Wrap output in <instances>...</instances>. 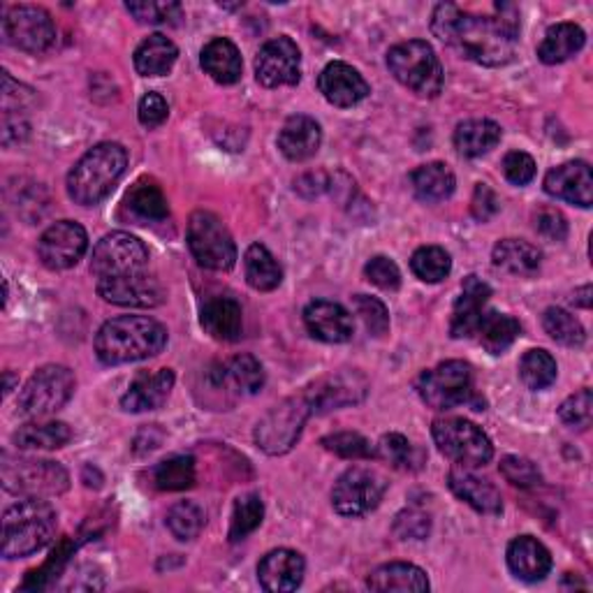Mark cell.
Segmentation results:
<instances>
[{"mask_svg": "<svg viewBox=\"0 0 593 593\" xmlns=\"http://www.w3.org/2000/svg\"><path fill=\"white\" fill-rule=\"evenodd\" d=\"M3 40L26 54L50 52L56 42L54 19L37 6H12L3 14Z\"/></svg>", "mask_w": 593, "mask_h": 593, "instance_id": "cell-11", "label": "cell"}, {"mask_svg": "<svg viewBox=\"0 0 593 593\" xmlns=\"http://www.w3.org/2000/svg\"><path fill=\"white\" fill-rule=\"evenodd\" d=\"M265 517V504L258 494H244L235 500L233 521H230V540L239 542L254 533Z\"/></svg>", "mask_w": 593, "mask_h": 593, "instance_id": "cell-45", "label": "cell"}, {"mask_svg": "<svg viewBox=\"0 0 593 593\" xmlns=\"http://www.w3.org/2000/svg\"><path fill=\"white\" fill-rule=\"evenodd\" d=\"M204 73H207L214 82L230 86L241 79V54L237 50V44L225 40V37H214L212 42L204 44L202 58H200Z\"/></svg>", "mask_w": 593, "mask_h": 593, "instance_id": "cell-30", "label": "cell"}, {"mask_svg": "<svg viewBox=\"0 0 593 593\" xmlns=\"http://www.w3.org/2000/svg\"><path fill=\"white\" fill-rule=\"evenodd\" d=\"M137 117H140V123L144 128H158L163 126L170 117V105L161 94H147L140 100V107H137Z\"/></svg>", "mask_w": 593, "mask_h": 593, "instance_id": "cell-56", "label": "cell"}, {"mask_svg": "<svg viewBox=\"0 0 593 593\" xmlns=\"http://www.w3.org/2000/svg\"><path fill=\"white\" fill-rule=\"evenodd\" d=\"M376 457L385 460L399 471H416L422 462V454L406 436H401V433H387V436H382L376 450Z\"/></svg>", "mask_w": 593, "mask_h": 593, "instance_id": "cell-47", "label": "cell"}, {"mask_svg": "<svg viewBox=\"0 0 593 593\" xmlns=\"http://www.w3.org/2000/svg\"><path fill=\"white\" fill-rule=\"evenodd\" d=\"M200 323L212 338L216 341H237L244 330V311L235 296H212L204 302Z\"/></svg>", "mask_w": 593, "mask_h": 593, "instance_id": "cell-29", "label": "cell"}, {"mask_svg": "<svg viewBox=\"0 0 593 593\" xmlns=\"http://www.w3.org/2000/svg\"><path fill=\"white\" fill-rule=\"evenodd\" d=\"M75 395V376L61 364L37 369L19 395V413L29 418H47L61 410Z\"/></svg>", "mask_w": 593, "mask_h": 593, "instance_id": "cell-7", "label": "cell"}, {"mask_svg": "<svg viewBox=\"0 0 593 593\" xmlns=\"http://www.w3.org/2000/svg\"><path fill=\"white\" fill-rule=\"evenodd\" d=\"M545 191L557 200L578 204L582 209H589L593 202V176L591 168L584 161L563 163L545 176Z\"/></svg>", "mask_w": 593, "mask_h": 593, "instance_id": "cell-21", "label": "cell"}, {"mask_svg": "<svg viewBox=\"0 0 593 593\" xmlns=\"http://www.w3.org/2000/svg\"><path fill=\"white\" fill-rule=\"evenodd\" d=\"M498 209H500V202H498L496 193L487 184H477L473 191V200H471L473 216L481 223H487L498 214Z\"/></svg>", "mask_w": 593, "mask_h": 593, "instance_id": "cell-58", "label": "cell"}, {"mask_svg": "<svg viewBox=\"0 0 593 593\" xmlns=\"http://www.w3.org/2000/svg\"><path fill=\"white\" fill-rule=\"evenodd\" d=\"M317 88L334 107H355L371 94V88L353 65L334 61L317 77Z\"/></svg>", "mask_w": 593, "mask_h": 593, "instance_id": "cell-20", "label": "cell"}, {"mask_svg": "<svg viewBox=\"0 0 593 593\" xmlns=\"http://www.w3.org/2000/svg\"><path fill=\"white\" fill-rule=\"evenodd\" d=\"M174 387L172 369H155L137 374L130 382L128 392L121 397V408L126 413H147V410L161 408Z\"/></svg>", "mask_w": 593, "mask_h": 593, "instance_id": "cell-23", "label": "cell"}, {"mask_svg": "<svg viewBox=\"0 0 593 593\" xmlns=\"http://www.w3.org/2000/svg\"><path fill=\"white\" fill-rule=\"evenodd\" d=\"M323 144L321 123L304 114L290 117L279 132V149L292 163H304L313 158Z\"/></svg>", "mask_w": 593, "mask_h": 593, "instance_id": "cell-27", "label": "cell"}, {"mask_svg": "<svg viewBox=\"0 0 593 593\" xmlns=\"http://www.w3.org/2000/svg\"><path fill=\"white\" fill-rule=\"evenodd\" d=\"M494 17L441 3L431 14V31L460 56L485 65H508L517 54L519 12L515 6H496Z\"/></svg>", "mask_w": 593, "mask_h": 593, "instance_id": "cell-1", "label": "cell"}, {"mask_svg": "<svg viewBox=\"0 0 593 593\" xmlns=\"http://www.w3.org/2000/svg\"><path fill=\"white\" fill-rule=\"evenodd\" d=\"M410 269L424 283H441L452 269V258L441 246H422L410 258Z\"/></svg>", "mask_w": 593, "mask_h": 593, "instance_id": "cell-44", "label": "cell"}, {"mask_svg": "<svg viewBox=\"0 0 593 593\" xmlns=\"http://www.w3.org/2000/svg\"><path fill=\"white\" fill-rule=\"evenodd\" d=\"M500 134L504 130L489 119H468L454 130V147L464 158H481L500 142Z\"/></svg>", "mask_w": 593, "mask_h": 593, "instance_id": "cell-36", "label": "cell"}, {"mask_svg": "<svg viewBox=\"0 0 593 593\" xmlns=\"http://www.w3.org/2000/svg\"><path fill=\"white\" fill-rule=\"evenodd\" d=\"M126 10L140 21V24L151 26H176L179 21L184 19V8L179 3H147V0H142V3H126Z\"/></svg>", "mask_w": 593, "mask_h": 593, "instance_id": "cell-49", "label": "cell"}, {"mask_svg": "<svg viewBox=\"0 0 593 593\" xmlns=\"http://www.w3.org/2000/svg\"><path fill=\"white\" fill-rule=\"evenodd\" d=\"M371 591H401V593H424L429 591V578L422 568L413 563H385L376 568L367 580Z\"/></svg>", "mask_w": 593, "mask_h": 593, "instance_id": "cell-32", "label": "cell"}, {"mask_svg": "<svg viewBox=\"0 0 593 593\" xmlns=\"http://www.w3.org/2000/svg\"><path fill=\"white\" fill-rule=\"evenodd\" d=\"M591 418H593V395L589 387H584V390H580L573 397H568L559 408V420L570 429L580 431L589 429Z\"/></svg>", "mask_w": 593, "mask_h": 593, "instance_id": "cell-51", "label": "cell"}, {"mask_svg": "<svg viewBox=\"0 0 593 593\" xmlns=\"http://www.w3.org/2000/svg\"><path fill=\"white\" fill-rule=\"evenodd\" d=\"M586 42L584 31L578 24H557L545 33L542 42L538 44V58L545 65H557L575 54L582 52Z\"/></svg>", "mask_w": 593, "mask_h": 593, "instance_id": "cell-35", "label": "cell"}, {"mask_svg": "<svg viewBox=\"0 0 593 593\" xmlns=\"http://www.w3.org/2000/svg\"><path fill=\"white\" fill-rule=\"evenodd\" d=\"M98 294L105 302L130 309H153L165 302V288L149 273H128L98 281Z\"/></svg>", "mask_w": 593, "mask_h": 593, "instance_id": "cell-18", "label": "cell"}, {"mask_svg": "<svg viewBox=\"0 0 593 593\" xmlns=\"http://www.w3.org/2000/svg\"><path fill=\"white\" fill-rule=\"evenodd\" d=\"M209 380L220 392L227 387V392L239 397H254L265 387V369L254 355H237L230 362L220 364L212 374Z\"/></svg>", "mask_w": 593, "mask_h": 593, "instance_id": "cell-26", "label": "cell"}, {"mask_svg": "<svg viewBox=\"0 0 593 593\" xmlns=\"http://www.w3.org/2000/svg\"><path fill=\"white\" fill-rule=\"evenodd\" d=\"M431 436L445 457L460 466L477 468L489 464L494 457V445L487 433L464 418L436 420L431 427Z\"/></svg>", "mask_w": 593, "mask_h": 593, "instance_id": "cell-6", "label": "cell"}, {"mask_svg": "<svg viewBox=\"0 0 593 593\" xmlns=\"http://www.w3.org/2000/svg\"><path fill=\"white\" fill-rule=\"evenodd\" d=\"M327 186H330V181H327V174L323 172H309L294 181V191L304 197L321 195Z\"/></svg>", "mask_w": 593, "mask_h": 593, "instance_id": "cell-60", "label": "cell"}, {"mask_svg": "<svg viewBox=\"0 0 593 593\" xmlns=\"http://www.w3.org/2000/svg\"><path fill=\"white\" fill-rule=\"evenodd\" d=\"M387 67L395 79L420 98H436L443 90V65L424 40H408L387 52Z\"/></svg>", "mask_w": 593, "mask_h": 593, "instance_id": "cell-5", "label": "cell"}, {"mask_svg": "<svg viewBox=\"0 0 593 593\" xmlns=\"http://www.w3.org/2000/svg\"><path fill=\"white\" fill-rule=\"evenodd\" d=\"M492 260L498 269L515 273V277H533L542 265V254L538 246L529 241L504 239L494 246Z\"/></svg>", "mask_w": 593, "mask_h": 593, "instance_id": "cell-34", "label": "cell"}, {"mask_svg": "<svg viewBox=\"0 0 593 593\" xmlns=\"http://www.w3.org/2000/svg\"><path fill=\"white\" fill-rule=\"evenodd\" d=\"M197 481L195 460L186 454H174L151 468V483L161 492H184Z\"/></svg>", "mask_w": 593, "mask_h": 593, "instance_id": "cell-41", "label": "cell"}, {"mask_svg": "<svg viewBox=\"0 0 593 593\" xmlns=\"http://www.w3.org/2000/svg\"><path fill=\"white\" fill-rule=\"evenodd\" d=\"M500 475H504L510 485L521 489H531L542 483L538 466L527 457H515V454L500 462Z\"/></svg>", "mask_w": 593, "mask_h": 593, "instance_id": "cell-52", "label": "cell"}, {"mask_svg": "<svg viewBox=\"0 0 593 593\" xmlns=\"http://www.w3.org/2000/svg\"><path fill=\"white\" fill-rule=\"evenodd\" d=\"M325 450L334 452L336 457L344 460H371L376 457L374 445L362 436V433L355 431H341V433H332V436L323 439Z\"/></svg>", "mask_w": 593, "mask_h": 593, "instance_id": "cell-48", "label": "cell"}, {"mask_svg": "<svg viewBox=\"0 0 593 593\" xmlns=\"http://www.w3.org/2000/svg\"><path fill=\"white\" fill-rule=\"evenodd\" d=\"M353 304H355L357 315L362 317L364 327L369 330L371 336L382 338L387 332H390V313H387L385 304L380 300H376V296L357 294L353 300Z\"/></svg>", "mask_w": 593, "mask_h": 593, "instance_id": "cell-50", "label": "cell"}, {"mask_svg": "<svg viewBox=\"0 0 593 593\" xmlns=\"http://www.w3.org/2000/svg\"><path fill=\"white\" fill-rule=\"evenodd\" d=\"M387 492L385 477L369 468H348L332 489V506L344 517H364L380 506Z\"/></svg>", "mask_w": 593, "mask_h": 593, "instance_id": "cell-14", "label": "cell"}, {"mask_svg": "<svg viewBox=\"0 0 593 593\" xmlns=\"http://www.w3.org/2000/svg\"><path fill=\"white\" fill-rule=\"evenodd\" d=\"M369 392V380L357 369H341L321 380H315L304 392L311 413L325 416L330 410L357 406Z\"/></svg>", "mask_w": 593, "mask_h": 593, "instance_id": "cell-15", "label": "cell"}, {"mask_svg": "<svg viewBox=\"0 0 593 593\" xmlns=\"http://www.w3.org/2000/svg\"><path fill=\"white\" fill-rule=\"evenodd\" d=\"M14 390V376L8 371L6 374V395H10Z\"/></svg>", "mask_w": 593, "mask_h": 593, "instance_id": "cell-62", "label": "cell"}, {"mask_svg": "<svg viewBox=\"0 0 593 593\" xmlns=\"http://www.w3.org/2000/svg\"><path fill=\"white\" fill-rule=\"evenodd\" d=\"M3 485L19 496H54L71 485L65 468L47 460H10L3 462Z\"/></svg>", "mask_w": 593, "mask_h": 593, "instance_id": "cell-12", "label": "cell"}, {"mask_svg": "<svg viewBox=\"0 0 593 593\" xmlns=\"http://www.w3.org/2000/svg\"><path fill=\"white\" fill-rule=\"evenodd\" d=\"M176 58H179L176 44L161 33H153L137 47L134 71L142 77H163L172 71Z\"/></svg>", "mask_w": 593, "mask_h": 593, "instance_id": "cell-33", "label": "cell"}, {"mask_svg": "<svg viewBox=\"0 0 593 593\" xmlns=\"http://www.w3.org/2000/svg\"><path fill=\"white\" fill-rule=\"evenodd\" d=\"M244 271L248 285L258 292H271L277 290L283 281V269L279 260L271 256V250L262 244L248 246L244 256Z\"/></svg>", "mask_w": 593, "mask_h": 593, "instance_id": "cell-37", "label": "cell"}, {"mask_svg": "<svg viewBox=\"0 0 593 593\" xmlns=\"http://www.w3.org/2000/svg\"><path fill=\"white\" fill-rule=\"evenodd\" d=\"M504 174L515 186H527L536 176V161L524 151H510L504 158Z\"/></svg>", "mask_w": 593, "mask_h": 593, "instance_id": "cell-54", "label": "cell"}, {"mask_svg": "<svg viewBox=\"0 0 593 593\" xmlns=\"http://www.w3.org/2000/svg\"><path fill=\"white\" fill-rule=\"evenodd\" d=\"M410 186H413L418 200L436 204L454 193L457 179H454L452 170L445 163H427L410 174Z\"/></svg>", "mask_w": 593, "mask_h": 593, "instance_id": "cell-38", "label": "cell"}, {"mask_svg": "<svg viewBox=\"0 0 593 593\" xmlns=\"http://www.w3.org/2000/svg\"><path fill=\"white\" fill-rule=\"evenodd\" d=\"M256 77L267 88L294 86L302 79V52L288 35L262 44L256 56Z\"/></svg>", "mask_w": 593, "mask_h": 593, "instance_id": "cell-16", "label": "cell"}, {"mask_svg": "<svg viewBox=\"0 0 593 593\" xmlns=\"http://www.w3.org/2000/svg\"><path fill=\"white\" fill-rule=\"evenodd\" d=\"M492 288L477 277H468L462 283V294L460 300L454 302L452 321H450V334L452 338H468L477 332L483 315H485V304L489 302Z\"/></svg>", "mask_w": 593, "mask_h": 593, "instance_id": "cell-25", "label": "cell"}, {"mask_svg": "<svg viewBox=\"0 0 593 593\" xmlns=\"http://www.w3.org/2000/svg\"><path fill=\"white\" fill-rule=\"evenodd\" d=\"M188 248L207 269L227 271L237 262V246L230 230L212 212H195L188 220Z\"/></svg>", "mask_w": 593, "mask_h": 593, "instance_id": "cell-8", "label": "cell"}, {"mask_svg": "<svg viewBox=\"0 0 593 593\" xmlns=\"http://www.w3.org/2000/svg\"><path fill=\"white\" fill-rule=\"evenodd\" d=\"M128 168V153L121 144L103 142L86 151L67 174V195L82 207H94L119 184Z\"/></svg>", "mask_w": 593, "mask_h": 593, "instance_id": "cell-4", "label": "cell"}, {"mask_svg": "<svg viewBox=\"0 0 593 593\" xmlns=\"http://www.w3.org/2000/svg\"><path fill=\"white\" fill-rule=\"evenodd\" d=\"M536 230L550 241H563L568 237V220L561 212L545 207L536 214Z\"/></svg>", "mask_w": 593, "mask_h": 593, "instance_id": "cell-57", "label": "cell"}, {"mask_svg": "<svg viewBox=\"0 0 593 593\" xmlns=\"http://www.w3.org/2000/svg\"><path fill=\"white\" fill-rule=\"evenodd\" d=\"M31 132V123L26 119V109H3V126H0V140L3 147L21 144Z\"/></svg>", "mask_w": 593, "mask_h": 593, "instance_id": "cell-55", "label": "cell"}, {"mask_svg": "<svg viewBox=\"0 0 593 593\" xmlns=\"http://www.w3.org/2000/svg\"><path fill=\"white\" fill-rule=\"evenodd\" d=\"M508 565L521 582H540L552 570V554L533 536H519L508 545Z\"/></svg>", "mask_w": 593, "mask_h": 593, "instance_id": "cell-28", "label": "cell"}, {"mask_svg": "<svg viewBox=\"0 0 593 593\" xmlns=\"http://www.w3.org/2000/svg\"><path fill=\"white\" fill-rule=\"evenodd\" d=\"M591 285H584V288H580L575 294H573V302L578 304V306H582V309H589L591 306Z\"/></svg>", "mask_w": 593, "mask_h": 593, "instance_id": "cell-61", "label": "cell"}, {"mask_svg": "<svg viewBox=\"0 0 593 593\" xmlns=\"http://www.w3.org/2000/svg\"><path fill=\"white\" fill-rule=\"evenodd\" d=\"M88 248V235L75 220H58L44 230L37 241V256L42 265L52 271H65L75 267Z\"/></svg>", "mask_w": 593, "mask_h": 593, "instance_id": "cell-17", "label": "cell"}, {"mask_svg": "<svg viewBox=\"0 0 593 593\" xmlns=\"http://www.w3.org/2000/svg\"><path fill=\"white\" fill-rule=\"evenodd\" d=\"M418 395L433 410H452L473 401V369L466 362L450 359L418 378Z\"/></svg>", "mask_w": 593, "mask_h": 593, "instance_id": "cell-9", "label": "cell"}, {"mask_svg": "<svg viewBox=\"0 0 593 593\" xmlns=\"http://www.w3.org/2000/svg\"><path fill=\"white\" fill-rule=\"evenodd\" d=\"M448 485L452 494L464 500V504L471 506L475 513L481 515L504 513V500H500L498 489L489 481H485V477H477L466 466H454L448 475Z\"/></svg>", "mask_w": 593, "mask_h": 593, "instance_id": "cell-24", "label": "cell"}, {"mask_svg": "<svg viewBox=\"0 0 593 593\" xmlns=\"http://www.w3.org/2000/svg\"><path fill=\"white\" fill-rule=\"evenodd\" d=\"M165 346L168 330L147 315L111 317L96 336V355L107 367L155 357Z\"/></svg>", "mask_w": 593, "mask_h": 593, "instance_id": "cell-2", "label": "cell"}, {"mask_svg": "<svg viewBox=\"0 0 593 593\" xmlns=\"http://www.w3.org/2000/svg\"><path fill=\"white\" fill-rule=\"evenodd\" d=\"M73 431L65 422H31L14 431V445L19 450H56L71 443Z\"/></svg>", "mask_w": 593, "mask_h": 593, "instance_id": "cell-39", "label": "cell"}, {"mask_svg": "<svg viewBox=\"0 0 593 593\" xmlns=\"http://www.w3.org/2000/svg\"><path fill=\"white\" fill-rule=\"evenodd\" d=\"M149 265L147 246L128 235V233H111L98 241L90 256V271L100 279L128 277V273H140Z\"/></svg>", "mask_w": 593, "mask_h": 593, "instance_id": "cell-13", "label": "cell"}, {"mask_svg": "<svg viewBox=\"0 0 593 593\" xmlns=\"http://www.w3.org/2000/svg\"><path fill=\"white\" fill-rule=\"evenodd\" d=\"M519 332H521V327L513 315L489 311L483 315V321H481V325H477L475 334H477V338H481V344L487 353L500 355L515 344V338L519 336Z\"/></svg>", "mask_w": 593, "mask_h": 593, "instance_id": "cell-40", "label": "cell"}, {"mask_svg": "<svg viewBox=\"0 0 593 593\" xmlns=\"http://www.w3.org/2000/svg\"><path fill=\"white\" fill-rule=\"evenodd\" d=\"M364 277H367L374 285H378L380 290H399L401 285V271L399 267L385 256H376L364 267Z\"/></svg>", "mask_w": 593, "mask_h": 593, "instance_id": "cell-53", "label": "cell"}, {"mask_svg": "<svg viewBox=\"0 0 593 593\" xmlns=\"http://www.w3.org/2000/svg\"><path fill=\"white\" fill-rule=\"evenodd\" d=\"M168 529L181 542L195 540L204 529L202 508L193 504V500H179V504H174L168 513Z\"/></svg>", "mask_w": 593, "mask_h": 593, "instance_id": "cell-46", "label": "cell"}, {"mask_svg": "<svg viewBox=\"0 0 593 593\" xmlns=\"http://www.w3.org/2000/svg\"><path fill=\"white\" fill-rule=\"evenodd\" d=\"M306 573V561L294 550H273L258 565V580L265 591L288 593L300 589Z\"/></svg>", "mask_w": 593, "mask_h": 593, "instance_id": "cell-22", "label": "cell"}, {"mask_svg": "<svg viewBox=\"0 0 593 593\" xmlns=\"http://www.w3.org/2000/svg\"><path fill=\"white\" fill-rule=\"evenodd\" d=\"M395 531L408 540V538H413V540H422L427 538L429 533V517L418 513V510H406L397 517V524H395Z\"/></svg>", "mask_w": 593, "mask_h": 593, "instance_id": "cell-59", "label": "cell"}, {"mask_svg": "<svg viewBox=\"0 0 593 593\" xmlns=\"http://www.w3.org/2000/svg\"><path fill=\"white\" fill-rule=\"evenodd\" d=\"M126 209L142 223H161L170 216V204L163 188L153 179H137L126 193Z\"/></svg>", "mask_w": 593, "mask_h": 593, "instance_id": "cell-31", "label": "cell"}, {"mask_svg": "<svg viewBox=\"0 0 593 593\" xmlns=\"http://www.w3.org/2000/svg\"><path fill=\"white\" fill-rule=\"evenodd\" d=\"M304 325L313 338L325 341V344H346L355 334L351 311L327 300H317L306 306Z\"/></svg>", "mask_w": 593, "mask_h": 593, "instance_id": "cell-19", "label": "cell"}, {"mask_svg": "<svg viewBox=\"0 0 593 593\" xmlns=\"http://www.w3.org/2000/svg\"><path fill=\"white\" fill-rule=\"evenodd\" d=\"M58 527L56 510L37 496H26L3 515V552L6 559L31 557L47 547Z\"/></svg>", "mask_w": 593, "mask_h": 593, "instance_id": "cell-3", "label": "cell"}, {"mask_svg": "<svg viewBox=\"0 0 593 593\" xmlns=\"http://www.w3.org/2000/svg\"><path fill=\"white\" fill-rule=\"evenodd\" d=\"M557 374H559L557 359L540 348L524 353V357L519 362V378L533 392L547 390V387L557 380Z\"/></svg>", "mask_w": 593, "mask_h": 593, "instance_id": "cell-42", "label": "cell"}, {"mask_svg": "<svg viewBox=\"0 0 593 593\" xmlns=\"http://www.w3.org/2000/svg\"><path fill=\"white\" fill-rule=\"evenodd\" d=\"M542 327L545 332L550 334L557 344L561 346H568V348H580L584 344V327L582 323L578 321V317L573 313H568L563 309H547L545 315H542Z\"/></svg>", "mask_w": 593, "mask_h": 593, "instance_id": "cell-43", "label": "cell"}, {"mask_svg": "<svg viewBox=\"0 0 593 593\" xmlns=\"http://www.w3.org/2000/svg\"><path fill=\"white\" fill-rule=\"evenodd\" d=\"M311 416L304 395L290 397L273 406L256 427V443L267 454H285L300 441L302 429Z\"/></svg>", "mask_w": 593, "mask_h": 593, "instance_id": "cell-10", "label": "cell"}]
</instances>
